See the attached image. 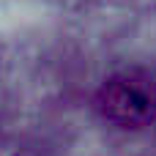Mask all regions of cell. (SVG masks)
<instances>
[{"label": "cell", "instance_id": "obj_1", "mask_svg": "<svg viewBox=\"0 0 156 156\" xmlns=\"http://www.w3.org/2000/svg\"><path fill=\"white\" fill-rule=\"evenodd\" d=\"M96 107L112 126L143 129L156 121V85L134 71L115 74L99 88Z\"/></svg>", "mask_w": 156, "mask_h": 156}]
</instances>
